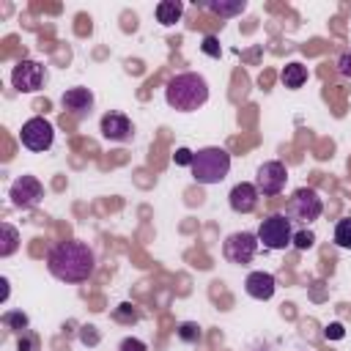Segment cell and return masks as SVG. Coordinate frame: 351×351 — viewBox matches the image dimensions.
I'll list each match as a JSON object with an SVG mask.
<instances>
[{"mask_svg":"<svg viewBox=\"0 0 351 351\" xmlns=\"http://www.w3.org/2000/svg\"><path fill=\"white\" fill-rule=\"evenodd\" d=\"M44 82H47V69L38 60L22 58V60L14 63V69H11V85L19 93H36V90L44 88Z\"/></svg>","mask_w":351,"mask_h":351,"instance_id":"7","label":"cell"},{"mask_svg":"<svg viewBox=\"0 0 351 351\" xmlns=\"http://www.w3.org/2000/svg\"><path fill=\"white\" fill-rule=\"evenodd\" d=\"M203 8H208L214 16L228 19V16H239V14H244L247 0H206Z\"/></svg>","mask_w":351,"mask_h":351,"instance_id":"15","label":"cell"},{"mask_svg":"<svg viewBox=\"0 0 351 351\" xmlns=\"http://www.w3.org/2000/svg\"><path fill=\"white\" fill-rule=\"evenodd\" d=\"M280 77H282V85H285L288 90H296V88H302V85L307 82V66L299 63V60L285 63V69H282Z\"/></svg>","mask_w":351,"mask_h":351,"instance_id":"16","label":"cell"},{"mask_svg":"<svg viewBox=\"0 0 351 351\" xmlns=\"http://www.w3.org/2000/svg\"><path fill=\"white\" fill-rule=\"evenodd\" d=\"M200 49L206 52V55H211V58H219V41H217V36H203V44H200Z\"/></svg>","mask_w":351,"mask_h":351,"instance_id":"25","label":"cell"},{"mask_svg":"<svg viewBox=\"0 0 351 351\" xmlns=\"http://www.w3.org/2000/svg\"><path fill=\"white\" fill-rule=\"evenodd\" d=\"M326 337H335V340H340V337H343V326H340V324H332V326L326 329Z\"/></svg>","mask_w":351,"mask_h":351,"instance_id":"29","label":"cell"},{"mask_svg":"<svg viewBox=\"0 0 351 351\" xmlns=\"http://www.w3.org/2000/svg\"><path fill=\"white\" fill-rule=\"evenodd\" d=\"M16 351H38V337L33 332H22L19 343H16Z\"/></svg>","mask_w":351,"mask_h":351,"instance_id":"24","label":"cell"},{"mask_svg":"<svg viewBox=\"0 0 351 351\" xmlns=\"http://www.w3.org/2000/svg\"><path fill=\"white\" fill-rule=\"evenodd\" d=\"M192 159H195V151H189V148H178V151L173 154V162H176L178 167H192Z\"/></svg>","mask_w":351,"mask_h":351,"instance_id":"26","label":"cell"},{"mask_svg":"<svg viewBox=\"0 0 351 351\" xmlns=\"http://www.w3.org/2000/svg\"><path fill=\"white\" fill-rule=\"evenodd\" d=\"M16 247H19V230L11 222H3L0 225V258L14 255Z\"/></svg>","mask_w":351,"mask_h":351,"instance_id":"18","label":"cell"},{"mask_svg":"<svg viewBox=\"0 0 351 351\" xmlns=\"http://www.w3.org/2000/svg\"><path fill=\"white\" fill-rule=\"evenodd\" d=\"M285 181H288V170L282 162L271 159V162H263L255 173V189L263 195V197H274L285 189Z\"/></svg>","mask_w":351,"mask_h":351,"instance_id":"9","label":"cell"},{"mask_svg":"<svg viewBox=\"0 0 351 351\" xmlns=\"http://www.w3.org/2000/svg\"><path fill=\"white\" fill-rule=\"evenodd\" d=\"M324 214V200L313 186H299L291 192L288 203H285V217L291 222H302L310 225Z\"/></svg>","mask_w":351,"mask_h":351,"instance_id":"4","label":"cell"},{"mask_svg":"<svg viewBox=\"0 0 351 351\" xmlns=\"http://www.w3.org/2000/svg\"><path fill=\"white\" fill-rule=\"evenodd\" d=\"M0 285H3V296H0V299L5 302V299H8V277H0Z\"/></svg>","mask_w":351,"mask_h":351,"instance_id":"30","label":"cell"},{"mask_svg":"<svg viewBox=\"0 0 351 351\" xmlns=\"http://www.w3.org/2000/svg\"><path fill=\"white\" fill-rule=\"evenodd\" d=\"M258 200H261V192H258L255 184H250V181L236 184V186L230 189V195H228V203H230V208H233L236 214H252V211L258 208Z\"/></svg>","mask_w":351,"mask_h":351,"instance_id":"12","label":"cell"},{"mask_svg":"<svg viewBox=\"0 0 351 351\" xmlns=\"http://www.w3.org/2000/svg\"><path fill=\"white\" fill-rule=\"evenodd\" d=\"M296 250H310L313 244H315V236L310 233V230H299V233H293V241H291Z\"/></svg>","mask_w":351,"mask_h":351,"instance_id":"23","label":"cell"},{"mask_svg":"<svg viewBox=\"0 0 351 351\" xmlns=\"http://www.w3.org/2000/svg\"><path fill=\"white\" fill-rule=\"evenodd\" d=\"M8 197H11V206L14 208H33L44 197V184L36 176H19L8 186Z\"/></svg>","mask_w":351,"mask_h":351,"instance_id":"10","label":"cell"},{"mask_svg":"<svg viewBox=\"0 0 351 351\" xmlns=\"http://www.w3.org/2000/svg\"><path fill=\"white\" fill-rule=\"evenodd\" d=\"M118 351H148V348H145V343L137 340V337H123L121 346H118Z\"/></svg>","mask_w":351,"mask_h":351,"instance_id":"27","label":"cell"},{"mask_svg":"<svg viewBox=\"0 0 351 351\" xmlns=\"http://www.w3.org/2000/svg\"><path fill=\"white\" fill-rule=\"evenodd\" d=\"M0 321H3V326H5V329L19 332V335H22V332H27V324H30V321H27V315H25L22 310H5Z\"/></svg>","mask_w":351,"mask_h":351,"instance_id":"19","label":"cell"},{"mask_svg":"<svg viewBox=\"0 0 351 351\" xmlns=\"http://www.w3.org/2000/svg\"><path fill=\"white\" fill-rule=\"evenodd\" d=\"M165 101L178 112H195L208 101V82L197 71H181L167 80Z\"/></svg>","mask_w":351,"mask_h":351,"instance_id":"2","label":"cell"},{"mask_svg":"<svg viewBox=\"0 0 351 351\" xmlns=\"http://www.w3.org/2000/svg\"><path fill=\"white\" fill-rule=\"evenodd\" d=\"M181 14H184V5L178 0H162V3H156V22L165 25V27L176 25L181 19Z\"/></svg>","mask_w":351,"mask_h":351,"instance_id":"17","label":"cell"},{"mask_svg":"<svg viewBox=\"0 0 351 351\" xmlns=\"http://www.w3.org/2000/svg\"><path fill=\"white\" fill-rule=\"evenodd\" d=\"M112 318H115V321H121V324H137V318H140V315H137V310H134L129 302H123V304H118V307H115Z\"/></svg>","mask_w":351,"mask_h":351,"instance_id":"22","label":"cell"},{"mask_svg":"<svg viewBox=\"0 0 351 351\" xmlns=\"http://www.w3.org/2000/svg\"><path fill=\"white\" fill-rule=\"evenodd\" d=\"M337 71L351 80V49H346V52L337 58Z\"/></svg>","mask_w":351,"mask_h":351,"instance_id":"28","label":"cell"},{"mask_svg":"<svg viewBox=\"0 0 351 351\" xmlns=\"http://www.w3.org/2000/svg\"><path fill=\"white\" fill-rule=\"evenodd\" d=\"M258 247H261V241H258L255 233H250V230H236V233H230V236L222 241V255H225V261L233 263V266H247V263L255 258Z\"/></svg>","mask_w":351,"mask_h":351,"instance_id":"6","label":"cell"},{"mask_svg":"<svg viewBox=\"0 0 351 351\" xmlns=\"http://www.w3.org/2000/svg\"><path fill=\"white\" fill-rule=\"evenodd\" d=\"M244 291H247V296H252V299H258V302H266V299L274 296L277 280H274V274H269V271H250L247 280H244Z\"/></svg>","mask_w":351,"mask_h":351,"instance_id":"13","label":"cell"},{"mask_svg":"<svg viewBox=\"0 0 351 351\" xmlns=\"http://www.w3.org/2000/svg\"><path fill=\"white\" fill-rule=\"evenodd\" d=\"M19 140H22V145H25L27 151L44 154V151H49L52 143H55V129H52V123H49L47 118L36 115V118H30V121L22 123Z\"/></svg>","mask_w":351,"mask_h":351,"instance_id":"8","label":"cell"},{"mask_svg":"<svg viewBox=\"0 0 351 351\" xmlns=\"http://www.w3.org/2000/svg\"><path fill=\"white\" fill-rule=\"evenodd\" d=\"M47 269L60 282H85L96 269V255L80 239L58 241L47 252Z\"/></svg>","mask_w":351,"mask_h":351,"instance_id":"1","label":"cell"},{"mask_svg":"<svg viewBox=\"0 0 351 351\" xmlns=\"http://www.w3.org/2000/svg\"><path fill=\"white\" fill-rule=\"evenodd\" d=\"M192 178L197 184H219L228 173H230V154L219 145H208V148H200L195 151V159H192Z\"/></svg>","mask_w":351,"mask_h":351,"instance_id":"3","label":"cell"},{"mask_svg":"<svg viewBox=\"0 0 351 351\" xmlns=\"http://www.w3.org/2000/svg\"><path fill=\"white\" fill-rule=\"evenodd\" d=\"M255 236L266 250H285L293 241V228L285 214H269L261 219Z\"/></svg>","mask_w":351,"mask_h":351,"instance_id":"5","label":"cell"},{"mask_svg":"<svg viewBox=\"0 0 351 351\" xmlns=\"http://www.w3.org/2000/svg\"><path fill=\"white\" fill-rule=\"evenodd\" d=\"M60 104H63V110H69L71 115H85V112L93 110V93H90V88H82V85L66 88L63 96H60Z\"/></svg>","mask_w":351,"mask_h":351,"instance_id":"14","label":"cell"},{"mask_svg":"<svg viewBox=\"0 0 351 351\" xmlns=\"http://www.w3.org/2000/svg\"><path fill=\"white\" fill-rule=\"evenodd\" d=\"M99 132L110 143H129L134 134V126L123 112H104L99 121Z\"/></svg>","mask_w":351,"mask_h":351,"instance_id":"11","label":"cell"},{"mask_svg":"<svg viewBox=\"0 0 351 351\" xmlns=\"http://www.w3.org/2000/svg\"><path fill=\"white\" fill-rule=\"evenodd\" d=\"M335 244L340 250H351V217L337 219V225H335Z\"/></svg>","mask_w":351,"mask_h":351,"instance_id":"20","label":"cell"},{"mask_svg":"<svg viewBox=\"0 0 351 351\" xmlns=\"http://www.w3.org/2000/svg\"><path fill=\"white\" fill-rule=\"evenodd\" d=\"M176 335H178V340L181 343H197L200 340V326L195 324V321H181L178 326H176Z\"/></svg>","mask_w":351,"mask_h":351,"instance_id":"21","label":"cell"}]
</instances>
